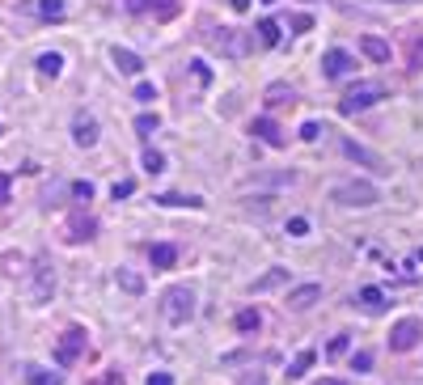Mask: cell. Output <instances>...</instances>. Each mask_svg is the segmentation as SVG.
Masks as SVG:
<instances>
[{
    "instance_id": "1",
    "label": "cell",
    "mask_w": 423,
    "mask_h": 385,
    "mask_svg": "<svg viewBox=\"0 0 423 385\" xmlns=\"http://www.w3.org/2000/svg\"><path fill=\"white\" fill-rule=\"evenodd\" d=\"M161 318L169 322V326H186L191 318H195V293L186 284H173L169 293L161 297Z\"/></svg>"
},
{
    "instance_id": "2",
    "label": "cell",
    "mask_w": 423,
    "mask_h": 385,
    "mask_svg": "<svg viewBox=\"0 0 423 385\" xmlns=\"http://www.w3.org/2000/svg\"><path fill=\"white\" fill-rule=\"evenodd\" d=\"M377 102H385V85L381 81H360V85H352V89L343 93L339 110L343 114H356V110H368V106H377Z\"/></svg>"
},
{
    "instance_id": "3",
    "label": "cell",
    "mask_w": 423,
    "mask_h": 385,
    "mask_svg": "<svg viewBox=\"0 0 423 385\" xmlns=\"http://www.w3.org/2000/svg\"><path fill=\"white\" fill-rule=\"evenodd\" d=\"M330 199L343 203V208H372V203H377V186L364 182V178H352V182H339L330 190Z\"/></svg>"
},
{
    "instance_id": "4",
    "label": "cell",
    "mask_w": 423,
    "mask_h": 385,
    "mask_svg": "<svg viewBox=\"0 0 423 385\" xmlns=\"http://www.w3.org/2000/svg\"><path fill=\"white\" fill-rule=\"evenodd\" d=\"M81 351H85V330H81V326H68V330L60 334V343H56V364H60V369L77 364Z\"/></svg>"
},
{
    "instance_id": "5",
    "label": "cell",
    "mask_w": 423,
    "mask_h": 385,
    "mask_svg": "<svg viewBox=\"0 0 423 385\" xmlns=\"http://www.w3.org/2000/svg\"><path fill=\"white\" fill-rule=\"evenodd\" d=\"M419 339H423V322H419V318H402V322L389 330V347H394V351H411Z\"/></svg>"
},
{
    "instance_id": "6",
    "label": "cell",
    "mask_w": 423,
    "mask_h": 385,
    "mask_svg": "<svg viewBox=\"0 0 423 385\" xmlns=\"http://www.w3.org/2000/svg\"><path fill=\"white\" fill-rule=\"evenodd\" d=\"M51 293H56V271H51V258L38 254V258H34V293H30V297L43 305Z\"/></svg>"
},
{
    "instance_id": "7",
    "label": "cell",
    "mask_w": 423,
    "mask_h": 385,
    "mask_svg": "<svg viewBox=\"0 0 423 385\" xmlns=\"http://www.w3.org/2000/svg\"><path fill=\"white\" fill-rule=\"evenodd\" d=\"M352 68H356V60L347 55L343 47H335V51H326V55H322V77H326V81H343Z\"/></svg>"
},
{
    "instance_id": "8",
    "label": "cell",
    "mask_w": 423,
    "mask_h": 385,
    "mask_svg": "<svg viewBox=\"0 0 423 385\" xmlns=\"http://www.w3.org/2000/svg\"><path fill=\"white\" fill-rule=\"evenodd\" d=\"M208 38H212L216 51H225V55H245L250 51V38H245L241 30H212Z\"/></svg>"
},
{
    "instance_id": "9",
    "label": "cell",
    "mask_w": 423,
    "mask_h": 385,
    "mask_svg": "<svg viewBox=\"0 0 423 385\" xmlns=\"http://www.w3.org/2000/svg\"><path fill=\"white\" fill-rule=\"evenodd\" d=\"M339 149L352 157V161H360V165H368V170H377V174H389V165L377 157V153H368L364 144H356V140H339Z\"/></svg>"
},
{
    "instance_id": "10",
    "label": "cell",
    "mask_w": 423,
    "mask_h": 385,
    "mask_svg": "<svg viewBox=\"0 0 423 385\" xmlns=\"http://www.w3.org/2000/svg\"><path fill=\"white\" fill-rule=\"evenodd\" d=\"M250 136H258L263 144H271V149H284V132H280L276 119H254V123H250Z\"/></svg>"
},
{
    "instance_id": "11",
    "label": "cell",
    "mask_w": 423,
    "mask_h": 385,
    "mask_svg": "<svg viewBox=\"0 0 423 385\" xmlns=\"http://www.w3.org/2000/svg\"><path fill=\"white\" fill-rule=\"evenodd\" d=\"M72 140H77L81 149H93V144H97V119L93 114H77V123H72Z\"/></svg>"
},
{
    "instance_id": "12",
    "label": "cell",
    "mask_w": 423,
    "mask_h": 385,
    "mask_svg": "<svg viewBox=\"0 0 423 385\" xmlns=\"http://www.w3.org/2000/svg\"><path fill=\"white\" fill-rule=\"evenodd\" d=\"M97 233V221L85 212H72V221H68V242H89V237Z\"/></svg>"
},
{
    "instance_id": "13",
    "label": "cell",
    "mask_w": 423,
    "mask_h": 385,
    "mask_svg": "<svg viewBox=\"0 0 423 385\" xmlns=\"http://www.w3.org/2000/svg\"><path fill=\"white\" fill-rule=\"evenodd\" d=\"M317 301H322V284H301V288L288 293V309H309Z\"/></svg>"
},
{
    "instance_id": "14",
    "label": "cell",
    "mask_w": 423,
    "mask_h": 385,
    "mask_svg": "<svg viewBox=\"0 0 423 385\" xmlns=\"http://www.w3.org/2000/svg\"><path fill=\"white\" fill-rule=\"evenodd\" d=\"M360 51H364L372 64H389V42L377 38V34H364V38H360Z\"/></svg>"
},
{
    "instance_id": "15",
    "label": "cell",
    "mask_w": 423,
    "mask_h": 385,
    "mask_svg": "<svg viewBox=\"0 0 423 385\" xmlns=\"http://www.w3.org/2000/svg\"><path fill=\"white\" fill-rule=\"evenodd\" d=\"M110 60H114V68L123 72V77H136V72L144 68V60H140L136 51H128V47H114V51H110Z\"/></svg>"
},
{
    "instance_id": "16",
    "label": "cell",
    "mask_w": 423,
    "mask_h": 385,
    "mask_svg": "<svg viewBox=\"0 0 423 385\" xmlns=\"http://www.w3.org/2000/svg\"><path fill=\"white\" fill-rule=\"evenodd\" d=\"M21 377H26V385H64L60 373L43 369V364H26V369H21Z\"/></svg>"
},
{
    "instance_id": "17",
    "label": "cell",
    "mask_w": 423,
    "mask_h": 385,
    "mask_svg": "<svg viewBox=\"0 0 423 385\" xmlns=\"http://www.w3.org/2000/svg\"><path fill=\"white\" fill-rule=\"evenodd\" d=\"M148 258H153V267H157V271H169L173 262H178V246L161 242V246H153V250H148Z\"/></svg>"
},
{
    "instance_id": "18",
    "label": "cell",
    "mask_w": 423,
    "mask_h": 385,
    "mask_svg": "<svg viewBox=\"0 0 423 385\" xmlns=\"http://www.w3.org/2000/svg\"><path fill=\"white\" fill-rule=\"evenodd\" d=\"M360 305L368 309V314H381V309H385V293L377 284H368V288H360Z\"/></svg>"
},
{
    "instance_id": "19",
    "label": "cell",
    "mask_w": 423,
    "mask_h": 385,
    "mask_svg": "<svg viewBox=\"0 0 423 385\" xmlns=\"http://www.w3.org/2000/svg\"><path fill=\"white\" fill-rule=\"evenodd\" d=\"M38 72L56 81L60 72H64V55H60V51H43V55H38Z\"/></svg>"
},
{
    "instance_id": "20",
    "label": "cell",
    "mask_w": 423,
    "mask_h": 385,
    "mask_svg": "<svg viewBox=\"0 0 423 385\" xmlns=\"http://www.w3.org/2000/svg\"><path fill=\"white\" fill-rule=\"evenodd\" d=\"M258 42H263V47H280V21L263 17V21H258Z\"/></svg>"
},
{
    "instance_id": "21",
    "label": "cell",
    "mask_w": 423,
    "mask_h": 385,
    "mask_svg": "<svg viewBox=\"0 0 423 385\" xmlns=\"http://www.w3.org/2000/svg\"><path fill=\"white\" fill-rule=\"evenodd\" d=\"M284 280H288V271H284V267H271L263 280H254V284H250V293H267V288H276V284H284Z\"/></svg>"
},
{
    "instance_id": "22",
    "label": "cell",
    "mask_w": 423,
    "mask_h": 385,
    "mask_svg": "<svg viewBox=\"0 0 423 385\" xmlns=\"http://www.w3.org/2000/svg\"><path fill=\"white\" fill-rule=\"evenodd\" d=\"M119 284H123V293H132V297L144 293V275H136V271H128V267H119Z\"/></svg>"
},
{
    "instance_id": "23",
    "label": "cell",
    "mask_w": 423,
    "mask_h": 385,
    "mask_svg": "<svg viewBox=\"0 0 423 385\" xmlns=\"http://www.w3.org/2000/svg\"><path fill=\"white\" fill-rule=\"evenodd\" d=\"M64 0H38V17H47V21H64Z\"/></svg>"
},
{
    "instance_id": "24",
    "label": "cell",
    "mask_w": 423,
    "mask_h": 385,
    "mask_svg": "<svg viewBox=\"0 0 423 385\" xmlns=\"http://www.w3.org/2000/svg\"><path fill=\"white\" fill-rule=\"evenodd\" d=\"M157 203H161V208H204V199H199V195H161Z\"/></svg>"
},
{
    "instance_id": "25",
    "label": "cell",
    "mask_w": 423,
    "mask_h": 385,
    "mask_svg": "<svg viewBox=\"0 0 423 385\" xmlns=\"http://www.w3.org/2000/svg\"><path fill=\"white\" fill-rule=\"evenodd\" d=\"M313 360H317V351H313V347H305L301 356L292 360V369H288V377H305V373H309V364H313Z\"/></svg>"
},
{
    "instance_id": "26",
    "label": "cell",
    "mask_w": 423,
    "mask_h": 385,
    "mask_svg": "<svg viewBox=\"0 0 423 385\" xmlns=\"http://www.w3.org/2000/svg\"><path fill=\"white\" fill-rule=\"evenodd\" d=\"M296 93H292V85H271L267 89V106H284V102H292Z\"/></svg>"
},
{
    "instance_id": "27",
    "label": "cell",
    "mask_w": 423,
    "mask_h": 385,
    "mask_svg": "<svg viewBox=\"0 0 423 385\" xmlns=\"http://www.w3.org/2000/svg\"><path fill=\"white\" fill-rule=\"evenodd\" d=\"M258 326H263V318L254 314V309H241V314H237V330H241V334H250V330H258Z\"/></svg>"
},
{
    "instance_id": "28",
    "label": "cell",
    "mask_w": 423,
    "mask_h": 385,
    "mask_svg": "<svg viewBox=\"0 0 423 385\" xmlns=\"http://www.w3.org/2000/svg\"><path fill=\"white\" fill-rule=\"evenodd\" d=\"M144 170H148V174H161V170H165V157H161L157 149H144Z\"/></svg>"
},
{
    "instance_id": "29",
    "label": "cell",
    "mask_w": 423,
    "mask_h": 385,
    "mask_svg": "<svg viewBox=\"0 0 423 385\" xmlns=\"http://www.w3.org/2000/svg\"><path fill=\"white\" fill-rule=\"evenodd\" d=\"M157 127H161V119H157V114H140V119H136V132H140V136L157 132Z\"/></svg>"
},
{
    "instance_id": "30",
    "label": "cell",
    "mask_w": 423,
    "mask_h": 385,
    "mask_svg": "<svg viewBox=\"0 0 423 385\" xmlns=\"http://www.w3.org/2000/svg\"><path fill=\"white\" fill-rule=\"evenodd\" d=\"M110 195H114V199H128V195H136V182H132V178L114 182V186H110Z\"/></svg>"
},
{
    "instance_id": "31",
    "label": "cell",
    "mask_w": 423,
    "mask_h": 385,
    "mask_svg": "<svg viewBox=\"0 0 423 385\" xmlns=\"http://www.w3.org/2000/svg\"><path fill=\"white\" fill-rule=\"evenodd\" d=\"M372 369V351H356L352 356V373H368Z\"/></svg>"
},
{
    "instance_id": "32",
    "label": "cell",
    "mask_w": 423,
    "mask_h": 385,
    "mask_svg": "<svg viewBox=\"0 0 423 385\" xmlns=\"http://www.w3.org/2000/svg\"><path fill=\"white\" fill-rule=\"evenodd\" d=\"M191 72H195V81H204V85L212 81V68H208L204 60H191Z\"/></svg>"
},
{
    "instance_id": "33",
    "label": "cell",
    "mask_w": 423,
    "mask_h": 385,
    "mask_svg": "<svg viewBox=\"0 0 423 385\" xmlns=\"http://www.w3.org/2000/svg\"><path fill=\"white\" fill-rule=\"evenodd\" d=\"M288 233H292V237H305V233H309V221H305V216H292V221H288Z\"/></svg>"
},
{
    "instance_id": "34",
    "label": "cell",
    "mask_w": 423,
    "mask_h": 385,
    "mask_svg": "<svg viewBox=\"0 0 423 385\" xmlns=\"http://www.w3.org/2000/svg\"><path fill=\"white\" fill-rule=\"evenodd\" d=\"M153 98H157V89L148 85V81H140V85H136V102H153Z\"/></svg>"
},
{
    "instance_id": "35",
    "label": "cell",
    "mask_w": 423,
    "mask_h": 385,
    "mask_svg": "<svg viewBox=\"0 0 423 385\" xmlns=\"http://www.w3.org/2000/svg\"><path fill=\"white\" fill-rule=\"evenodd\" d=\"M411 68H423V38H411Z\"/></svg>"
},
{
    "instance_id": "36",
    "label": "cell",
    "mask_w": 423,
    "mask_h": 385,
    "mask_svg": "<svg viewBox=\"0 0 423 385\" xmlns=\"http://www.w3.org/2000/svg\"><path fill=\"white\" fill-rule=\"evenodd\" d=\"M89 385H128V381H123V373H102V377H97V381H89Z\"/></svg>"
},
{
    "instance_id": "37",
    "label": "cell",
    "mask_w": 423,
    "mask_h": 385,
    "mask_svg": "<svg viewBox=\"0 0 423 385\" xmlns=\"http://www.w3.org/2000/svg\"><path fill=\"white\" fill-rule=\"evenodd\" d=\"M72 195H77V199H93V182H72Z\"/></svg>"
},
{
    "instance_id": "38",
    "label": "cell",
    "mask_w": 423,
    "mask_h": 385,
    "mask_svg": "<svg viewBox=\"0 0 423 385\" xmlns=\"http://www.w3.org/2000/svg\"><path fill=\"white\" fill-rule=\"evenodd\" d=\"M317 136H322V127L313 123V119H309V123H301V140H309V144H313Z\"/></svg>"
},
{
    "instance_id": "39",
    "label": "cell",
    "mask_w": 423,
    "mask_h": 385,
    "mask_svg": "<svg viewBox=\"0 0 423 385\" xmlns=\"http://www.w3.org/2000/svg\"><path fill=\"white\" fill-rule=\"evenodd\" d=\"M326 351H330V356H343V351H347V334H335Z\"/></svg>"
},
{
    "instance_id": "40",
    "label": "cell",
    "mask_w": 423,
    "mask_h": 385,
    "mask_svg": "<svg viewBox=\"0 0 423 385\" xmlns=\"http://www.w3.org/2000/svg\"><path fill=\"white\" fill-rule=\"evenodd\" d=\"M9 186H13V178H9V174H0V208L9 203Z\"/></svg>"
},
{
    "instance_id": "41",
    "label": "cell",
    "mask_w": 423,
    "mask_h": 385,
    "mask_svg": "<svg viewBox=\"0 0 423 385\" xmlns=\"http://www.w3.org/2000/svg\"><path fill=\"white\" fill-rule=\"evenodd\" d=\"M309 26H313L309 13H296V17H292V30H309Z\"/></svg>"
},
{
    "instance_id": "42",
    "label": "cell",
    "mask_w": 423,
    "mask_h": 385,
    "mask_svg": "<svg viewBox=\"0 0 423 385\" xmlns=\"http://www.w3.org/2000/svg\"><path fill=\"white\" fill-rule=\"evenodd\" d=\"M157 13H161V17H173V13H178V5H173V0H157Z\"/></svg>"
},
{
    "instance_id": "43",
    "label": "cell",
    "mask_w": 423,
    "mask_h": 385,
    "mask_svg": "<svg viewBox=\"0 0 423 385\" xmlns=\"http://www.w3.org/2000/svg\"><path fill=\"white\" fill-rule=\"evenodd\" d=\"M148 385H173L169 373H148Z\"/></svg>"
},
{
    "instance_id": "44",
    "label": "cell",
    "mask_w": 423,
    "mask_h": 385,
    "mask_svg": "<svg viewBox=\"0 0 423 385\" xmlns=\"http://www.w3.org/2000/svg\"><path fill=\"white\" fill-rule=\"evenodd\" d=\"M229 5H233L237 13H245V9H250V0H229Z\"/></svg>"
},
{
    "instance_id": "45",
    "label": "cell",
    "mask_w": 423,
    "mask_h": 385,
    "mask_svg": "<svg viewBox=\"0 0 423 385\" xmlns=\"http://www.w3.org/2000/svg\"><path fill=\"white\" fill-rule=\"evenodd\" d=\"M241 385H263V377L254 373V377H241Z\"/></svg>"
},
{
    "instance_id": "46",
    "label": "cell",
    "mask_w": 423,
    "mask_h": 385,
    "mask_svg": "<svg viewBox=\"0 0 423 385\" xmlns=\"http://www.w3.org/2000/svg\"><path fill=\"white\" fill-rule=\"evenodd\" d=\"M317 385H347V381H339V377H326V381H317Z\"/></svg>"
},
{
    "instance_id": "47",
    "label": "cell",
    "mask_w": 423,
    "mask_h": 385,
    "mask_svg": "<svg viewBox=\"0 0 423 385\" xmlns=\"http://www.w3.org/2000/svg\"><path fill=\"white\" fill-rule=\"evenodd\" d=\"M398 5H407V0H398Z\"/></svg>"
}]
</instances>
